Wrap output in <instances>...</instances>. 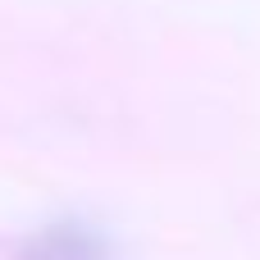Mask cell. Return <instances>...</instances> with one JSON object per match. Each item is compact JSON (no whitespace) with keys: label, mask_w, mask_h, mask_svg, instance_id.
Here are the masks:
<instances>
[{"label":"cell","mask_w":260,"mask_h":260,"mask_svg":"<svg viewBox=\"0 0 260 260\" xmlns=\"http://www.w3.org/2000/svg\"><path fill=\"white\" fill-rule=\"evenodd\" d=\"M18 260H110V242L82 219H55L23 242Z\"/></svg>","instance_id":"6da1fadb"}]
</instances>
